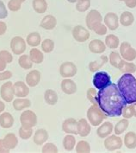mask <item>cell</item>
<instances>
[{"label": "cell", "instance_id": "obj_1", "mask_svg": "<svg viewBox=\"0 0 136 153\" xmlns=\"http://www.w3.org/2000/svg\"><path fill=\"white\" fill-rule=\"evenodd\" d=\"M97 105L108 117H118L127 103L123 100L117 85L111 83L103 89L98 90L96 96Z\"/></svg>", "mask_w": 136, "mask_h": 153}, {"label": "cell", "instance_id": "obj_2", "mask_svg": "<svg viewBox=\"0 0 136 153\" xmlns=\"http://www.w3.org/2000/svg\"><path fill=\"white\" fill-rule=\"evenodd\" d=\"M116 85L127 105L135 103L136 78L133 74H123Z\"/></svg>", "mask_w": 136, "mask_h": 153}, {"label": "cell", "instance_id": "obj_3", "mask_svg": "<svg viewBox=\"0 0 136 153\" xmlns=\"http://www.w3.org/2000/svg\"><path fill=\"white\" fill-rule=\"evenodd\" d=\"M86 115L89 123L93 126H100L103 123V121L108 117L97 105H92L90 106L87 110Z\"/></svg>", "mask_w": 136, "mask_h": 153}, {"label": "cell", "instance_id": "obj_4", "mask_svg": "<svg viewBox=\"0 0 136 153\" xmlns=\"http://www.w3.org/2000/svg\"><path fill=\"white\" fill-rule=\"evenodd\" d=\"M92 83L95 88L100 90L106 88L112 82H111V78L108 73L104 71H99L95 73Z\"/></svg>", "mask_w": 136, "mask_h": 153}, {"label": "cell", "instance_id": "obj_5", "mask_svg": "<svg viewBox=\"0 0 136 153\" xmlns=\"http://www.w3.org/2000/svg\"><path fill=\"white\" fill-rule=\"evenodd\" d=\"M122 145H123V141L121 137H119V135L114 134L105 137L104 146L106 150L109 152H115L116 150H120Z\"/></svg>", "mask_w": 136, "mask_h": 153}, {"label": "cell", "instance_id": "obj_6", "mask_svg": "<svg viewBox=\"0 0 136 153\" xmlns=\"http://www.w3.org/2000/svg\"><path fill=\"white\" fill-rule=\"evenodd\" d=\"M120 55L121 58L128 62H133L136 59V49L128 42H123L120 45Z\"/></svg>", "mask_w": 136, "mask_h": 153}, {"label": "cell", "instance_id": "obj_7", "mask_svg": "<svg viewBox=\"0 0 136 153\" xmlns=\"http://www.w3.org/2000/svg\"><path fill=\"white\" fill-rule=\"evenodd\" d=\"M20 122L23 126L33 128L37 125V116L31 110H26L21 114Z\"/></svg>", "mask_w": 136, "mask_h": 153}, {"label": "cell", "instance_id": "obj_8", "mask_svg": "<svg viewBox=\"0 0 136 153\" xmlns=\"http://www.w3.org/2000/svg\"><path fill=\"white\" fill-rule=\"evenodd\" d=\"M60 74L63 78H72L78 73V68L72 62H65L60 66Z\"/></svg>", "mask_w": 136, "mask_h": 153}, {"label": "cell", "instance_id": "obj_9", "mask_svg": "<svg viewBox=\"0 0 136 153\" xmlns=\"http://www.w3.org/2000/svg\"><path fill=\"white\" fill-rule=\"evenodd\" d=\"M26 42L21 36H15L10 41V49L14 55L21 56L26 50Z\"/></svg>", "mask_w": 136, "mask_h": 153}, {"label": "cell", "instance_id": "obj_10", "mask_svg": "<svg viewBox=\"0 0 136 153\" xmlns=\"http://www.w3.org/2000/svg\"><path fill=\"white\" fill-rule=\"evenodd\" d=\"M0 95L5 102H11L13 101V98L15 96L14 89H13V83L11 81H7L4 83L0 88Z\"/></svg>", "mask_w": 136, "mask_h": 153}, {"label": "cell", "instance_id": "obj_11", "mask_svg": "<svg viewBox=\"0 0 136 153\" xmlns=\"http://www.w3.org/2000/svg\"><path fill=\"white\" fill-rule=\"evenodd\" d=\"M72 37L79 42H85L90 36L89 30L82 25H77L72 30Z\"/></svg>", "mask_w": 136, "mask_h": 153}, {"label": "cell", "instance_id": "obj_12", "mask_svg": "<svg viewBox=\"0 0 136 153\" xmlns=\"http://www.w3.org/2000/svg\"><path fill=\"white\" fill-rule=\"evenodd\" d=\"M103 22V16L101 13L96 10H91L85 17V24L89 30H92V27L97 23Z\"/></svg>", "mask_w": 136, "mask_h": 153}, {"label": "cell", "instance_id": "obj_13", "mask_svg": "<svg viewBox=\"0 0 136 153\" xmlns=\"http://www.w3.org/2000/svg\"><path fill=\"white\" fill-rule=\"evenodd\" d=\"M104 24L110 30H115L119 28V17L114 12L107 13L104 18Z\"/></svg>", "mask_w": 136, "mask_h": 153}, {"label": "cell", "instance_id": "obj_14", "mask_svg": "<svg viewBox=\"0 0 136 153\" xmlns=\"http://www.w3.org/2000/svg\"><path fill=\"white\" fill-rule=\"evenodd\" d=\"M78 121L73 118H68L62 124V131L66 134H78Z\"/></svg>", "mask_w": 136, "mask_h": 153}, {"label": "cell", "instance_id": "obj_15", "mask_svg": "<svg viewBox=\"0 0 136 153\" xmlns=\"http://www.w3.org/2000/svg\"><path fill=\"white\" fill-rule=\"evenodd\" d=\"M114 131V125L110 121H106L102 123L96 130V134L100 138H105L108 136L111 135Z\"/></svg>", "mask_w": 136, "mask_h": 153}, {"label": "cell", "instance_id": "obj_16", "mask_svg": "<svg viewBox=\"0 0 136 153\" xmlns=\"http://www.w3.org/2000/svg\"><path fill=\"white\" fill-rule=\"evenodd\" d=\"M13 89L15 96L17 98H25L29 94V86L23 81H16L13 84Z\"/></svg>", "mask_w": 136, "mask_h": 153}, {"label": "cell", "instance_id": "obj_17", "mask_svg": "<svg viewBox=\"0 0 136 153\" xmlns=\"http://www.w3.org/2000/svg\"><path fill=\"white\" fill-rule=\"evenodd\" d=\"M60 88H61V90L63 91V93H65V94H68V95L74 94L78 89L77 84L75 83V81H73L69 78H65L61 81Z\"/></svg>", "mask_w": 136, "mask_h": 153}, {"label": "cell", "instance_id": "obj_18", "mask_svg": "<svg viewBox=\"0 0 136 153\" xmlns=\"http://www.w3.org/2000/svg\"><path fill=\"white\" fill-rule=\"evenodd\" d=\"M40 77H41V74H40V71L36 70V69L31 70L27 74V76L25 78L26 84L29 88H35L40 83Z\"/></svg>", "mask_w": 136, "mask_h": 153}, {"label": "cell", "instance_id": "obj_19", "mask_svg": "<svg viewBox=\"0 0 136 153\" xmlns=\"http://www.w3.org/2000/svg\"><path fill=\"white\" fill-rule=\"evenodd\" d=\"M78 134L81 137H87L91 131V125L86 119H80L78 121Z\"/></svg>", "mask_w": 136, "mask_h": 153}, {"label": "cell", "instance_id": "obj_20", "mask_svg": "<svg viewBox=\"0 0 136 153\" xmlns=\"http://www.w3.org/2000/svg\"><path fill=\"white\" fill-rule=\"evenodd\" d=\"M48 132L45 129H38L35 131L33 141L36 145H43L48 141Z\"/></svg>", "mask_w": 136, "mask_h": 153}, {"label": "cell", "instance_id": "obj_21", "mask_svg": "<svg viewBox=\"0 0 136 153\" xmlns=\"http://www.w3.org/2000/svg\"><path fill=\"white\" fill-rule=\"evenodd\" d=\"M89 49L93 54H103L106 50V45L103 41L94 39L89 43Z\"/></svg>", "mask_w": 136, "mask_h": 153}, {"label": "cell", "instance_id": "obj_22", "mask_svg": "<svg viewBox=\"0 0 136 153\" xmlns=\"http://www.w3.org/2000/svg\"><path fill=\"white\" fill-rule=\"evenodd\" d=\"M56 24L57 19L55 16H54L53 15H47V16H45L42 18L40 26L44 30H54L56 27Z\"/></svg>", "mask_w": 136, "mask_h": 153}, {"label": "cell", "instance_id": "obj_23", "mask_svg": "<svg viewBox=\"0 0 136 153\" xmlns=\"http://www.w3.org/2000/svg\"><path fill=\"white\" fill-rule=\"evenodd\" d=\"M108 62H109V57L106 56H102L99 57L96 61H93V62H90V64H89V70L90 72L96 73L99 69H101Z\"/></svg>", "mask_w": 136, "mask_h": 153}, {"label": "cell", "instance_id": "obj_24", "mask_svg": "<svg viewBox=\"0 0 136 153\" xmlns=\"http://www.w3.org/2000/svg\"><path fill=\"white\" fill-rule=\"evenodd\" d=\"M14 118L10 113L4 112L0 114V126L4 129H9L14 125Z\"/></svg>", "mask_w": 136, "mask_h": 153}, {"label": "cell", "instance_id": "obj_25", "mask_svg": "<svg viewBox=\"0 0 136 153\" xmlns=\"http://www.w3.org/2000/svg\"><path fill=\"white\" fill-rule=\"evenodd\" d=\"M31 106V101L27 98H16L13 100V108L16 111H23Z\"/></svg>", "mask_w": 136, "mask_h": 153}, {"label": "cell", "instance_id": "obj_26", "mask_svg": "<svg viewBox=\"0 0 136 153\" xmlns=\"http://www.w3.org/2000/svg\"><path fill=\"white\" fill-rule=\"evenodd\" d=\"M123 74H134L136 72V65L131 62L121 60L117 68Z\"/></svg>", "mask_w": 136, "mask_h": 153}, {"label": "cell", "instance_id": "obj_27", "mask_svg": "<svg viewBox=\"0 0 136 153\" xmlns=\"http://www.w3.org/2000/svg\"><path fill=\"white\" fill-rule=\"evenodd\" d=\"M123 144L128 149H135L136 148V133L134 131H128L125 134Z\"/></svg>", "mask_w": 136, "mask_h": 153}, {"label": "cell", "instance_id": "obj_28", "mask_svg": "<svg viewBox=\"0 0 136 153\" xmlns=\"http://www.w3.org/2000/svg\"><path fill=\"white\" fill-rule=\"evenodd\" d=\"M44 100L45 102L49 105H56L58 102V94L53 89H48L44 93Z\"/></svg>", "mask_w": 136, "mask_h": 153}, {"label": "cell", "instance_id": "obj_29", "mask_svg": "<svg viewBox=\"0 0 136 153\" xmlns=\"http://www.w3.org/2000/svg\"><path fill=\"white\" fill-rule=\"evenodd\" d=\"M134 21H135V16L130 11H123L119 17V23L125 27L132 25Z\"/></svg>", "mask_w": 136, "mask_h": 153}, {"label": "cell", "instance_id": "obj_30", "mask_svg": "<svg viewBox=\"0 0 136 153\" xmlns=\"http://www.w3.org/2000/svg\"><path fill=\"white\" fill-rule=\"evenodd\" d=\"M27 44L29 45L30 47L33 48H35L37 46H39L40 44V42H41V36L38 32H31L30 34L28 35L27 36Z\"/></svg>", "mask_w": 136, "mask_h": 153}, {"label": "cell", "instance_id": "obj_31", "mask_svg": "<svg viewBox=\"0 0 136 153\" xmlns=\"http://www.w3.org/2000/svg\"><path fill=\"white\" fill-rule=\"evenodd\" d=\"M76 145V138L72 134H66L63 138V147L66 152H72Z\"/></svg>", "mask_w": 136, "mask_h": 153}, {"label": "cell", "instance_id": "obj_32", "mask_svg": "<svg viewBox=\"0 0 136 153\" xmlns=\"http://www.w3.org/2000/svg\"><path fill=\"white\" fill-rule=\"evenodd\" d=\"M4 145L8 148L10 151L15 149L16 145H18V139L14 133H8L5 135V137L3 138Z\"/></svg>", "mask_w": 136, "mask_h": 153}, {"label": "cell", "instance_id": "obj_33", "mask_svg": "<svg viewBox=\"0 0 136 153\" xmlns=\"http://www.w3.org/2000/svg\"><path fill=\"white\" fill-rule=\"evenodd\" d=\"M104 43H105L106 47L111 48V49H115V48H117L120 46V40L115 35L110 34V35L106 36Z\"/></svg>", "mask_w": 136, "mask_h": 153}, {"label": "cell", "instance_id": "obj_34", "mask_svg": "<svg viewBox=\"0 0 136 153\" xmlns=\"http://www.w3.org/2000/svg\"><path fill=\"white\" fill-rule=\"evenodd\" d=\"M32 6L36 13L43 14L48 10V3L46 0H33Z\"/></svg>", "mask_w": 136, "mask_h": 153}, {"label": "cell", "instance_id": "obj_35", "mask_svg": "<svg viewBox=\"0 0 136 153\" xmlns=\"http://www.w3.org/2000/svg\"><path fill=\"white\" fill-rule=\"evenodd\" d=\"M29 56L30 57L33 63H35V64H40L43 62V60H44L43 53L38 48H31Z\"/></svg>", "mask_w": 136, "mask_h": 153}, {"label": "cell", "instance_id": "obj_36", "mask_svg": "<svg viewBox=\"0 0 136 153\" xmlns=\"http://www.w3.org/2000/svg\"><path fill=\"white\" fill-rule=\"evenodd\" d=\"M128 126H129V121L127 119H122L120 121H118L116 123V125H115L114 126V132L116 135L122 134L126 130L128 129Z\"/></svg>", "mask_w": 136, "mask_h": 153}, {"label": "cell", "instance_id": "obj_37", "mask_svg": "<svg viewBox=\"0 0 136 153\" xmlns=\"http://www.w3.org/2000/svg\"><path fill=\"white\" fill-rule=\"evenodd\" d=\"M18 64L24 69H31L33 67V62L29 56L28 55H21L18 59Z\"/></svg>", "mask_w": 136, "mask_h": 153}, {"label": "cell", "instance_id": "obj_38", "mask_svg": "<svg viewBox=\"0 0 136 153\" xmlns=\"http://www.w3.org/2000/svg\"><path fill=\"white\" fill-rule=\"evenodd\" d=\"M19 137L20 138L24 139V140H28L30 137H32L33 135V128H29V127H25V126H21L19 128Z\"/></svg>", "mask_w": 136, "mask_h": 153}, {"label": "cell", "instance_id": "obj_39", "mask_svg": "<svg viewBox=\"0 0 136 153\" xmlns=\"http://www.w3.org/2000/svg\"><path fill=\"white\" fill-rule=\"evenodd\" d=\"M76 152L79 153L90 152V145L87 141L81 140L76 145Z\"/></svg>", "mask_w": 136, "mask_h": 153}, {"label": "cell", "instance_id": "obj_40", "mask_svg": "<svg viewBox=\"0 0 136 153\" xmlns=\"http://www.w3.org/2000/svg\"><path fill=\"white\" fill-rule=\"evenodd\" d=\"M121 60H122V58L121 56L120 53H118L116 51H112L110 54L109 61H110V63L114 68H118V65H119Z\"/></svg>", "mask_w": 136, "mask_h": 153}, {"label": "cell", "instance_id": "obj_41", "mask_svg": "<svg viewBox=\"0 0 136 153\" xmlns=\"http://www.w3.org/2000/svg\"><path fill=\"white\" fill-rule=\"evenodd\" d=\"M54 48V42L52 39H45L41 42V49L45 53H50Z\"/></svg>", "mask_w": 136, "mask_h": 153}, {"label": "cell", "instance_id": "obj_42", "mask_svg": "<svg viewBox=\"0 0 136 153\" xmlns=\"http://www.w3.org/2000/svg\"><path fill=\"white\" fill-rule=\"evenodd\" d=\"M90 7V0H79L76 3V10L79 12H85Z\"/></svg>", "mask_w": 136, "mask_h": 153}, {"label": "cell", "instance_id": "obj_43", "mask_svg": "<svg viewBox=\"0 0 136 153\" xmlns=\"http://www.w3.org/2000/svg\"><path fill=\"white\" fill-rule=\"evenodd\" d=\"M92 30L98 36H104V35L107 34L108 28L103 23H97L92 27Z\"/></svg>", "mask_w": 136, "mask_h": 153}, {"label": "cell", "instance_id": "obj_44", "mask_svg": "<svg viewBox=\"0 0 136 153\" xmlns=\"http://www.w3.org/2000/svg\"><path fill=\"white\" fill-rule=\"evenodd\" d=\"M96 96H97V92L95 88H91L87 90L86 93V97L88 99V100L92 104V105H97V101H96Z\"/></svg>", "mask_w": 136, "mask_h": 153}, {"label": "cell", "instance_id": "obj_45", "mask_svg": "<svg viewBox=\"0 0 136 153\" xmlns=\"http://www.w3.org/2000/svg\"><path fill=\"white\" fill-rule=\"evenodd\" d=\"M41 152L44 153H56L59 152V150H58V147L54 144H53V143H47L46 142L44 144V145H43V147H42Z\"/></svg>", "mask_w": 136, "mask_h": 153}, {"label": "cell", "instance_id": "obj_46", "mask_svg": "<svg viewBox=\"0 0 136 153\" xmlns=\"http://www.w3.org/2000/svg\"><path fill=\"white\" fill-rule=\"evenodd\" d=\"M121 115L124 119H127V120H129L134 117V111H133V107L131 104L124 106V108L122 109Z\"/></svg>", "mask_w": 136, "mask_h": 153}, {"label": "cell", "instance_id": "obj_47", "mask_svg": "<svg viewBox=\"0 0 136 153\" xmlns=\"http://www.w3.org/2000/svg\"><path fill=\"white\" fill-rule=\"evenodd\" d=\"M0 58H2L7 64L11 63L13 61V56L9 52L8 50H1L0 51Z\"/></svg>", "mask_w": 136, "mask_h": 153}, {"label": "cell", "instance_id": "obj_48", "mask_svg": "<svg viewBox=\"0 0 136 153\" xmlns=\"http://www.w3.org/2000/svg\"><path fill=\"white\" fill-rule=\"evenodd\" d=\"M22 6V3L16 0H10L8 3V9L11 11H18Z\"/></svg>", "mask_w": 136, "mask_h": 153}, {"label": "cell", "instance_id": "obj_49", "mask_svg": "<svg viewBox=\"0 0 136 153\" xmlns=\"http://www.w3.org/2000/svg\"><path fill=\"white\" fill-rule=\"evenodd\" d=\"M8 16V10L3 1L0 0V19H4Z\"/></svg>", "mask_w": 136, "mask_h": 153}, {"label": "cell", "instance_id": "obj_50", "mask_svg": "<svg viewBox=\"0 0 136 153\" xmlns=\"http://www.w3.org/2000/svg\"><path fill=\"white\" fill-rule=\"evenodd\" d=\"M12 77V73L9 70H4L3 72H0V81H7Z\"/></svg>", "mask_w": 136, "mask_h": 153}, {"label": "cell", "instance_id": "obj_51", "mask_svg": "<svg viewBox=\"0 0 136 153\" xmlns=\"http://www.w3.org/2000/svg\"><path fill=\"white\" fill-rule=\"evenodd\" d=\"M126 6L130 9H134L136 7V0H124Z\"/></svg>", "mask_w": 136, "mask_h": 153}, {"label": "cell", "instance_id": "obj_52", "mask_svg": "<svg viewBox=\"0 0 136 153\" xmlns=\"http://www.w3.org/2000/svg\"><path fill=\"white\" fill-rule=\"evenodd\" d=\"M10 151L6 147V145H4V139H0V152H10Z\"/></svg>", "mask_w": 136, "mask_h": 153}, {"label": "cell", "instance_id": "obj_53", "mask_svg": "<svg viewBox=\"0 0 136 153\" xmlns=\"http://www.w3.org/2000/svg\"><path fill=\"white\" fill-rule=\"evenodd\" d=\"M7 30V25L3 21H0V36H3L4 35L5 32Z\"/></svg>", "mask_w": 136, "mask_h": 153}, {"label": "cell", "instance_id": "obj_54", "mask_svg": "<svg viewBox=\"0 0 136 153\" xmlns=\"http://www.w3.org/2000/svg\"><path fill=\"white\" fill-rule=\"evenodd\" d=\"M6 65L7 63L2 58H0V72H3L6 69Z\"/></svg>", "mask_w": 136, "mask_h": 153}, {"label": "cell", "instance_id": "obj_55", "mask_svg": "<svg viewBox=\"0 0 136 153\" xmlns=\"http://www.w3.org/2000/svg\"><path fill=\"white\" fill-rule=\"evenodd\" d=\"M4 109H5V104L3 101L0 100V113H4Z\"/></svg>", "mask_w": 136, "mask_h": 153}, {"label": "cell", "instance_id": "obj_56", "mask_svg": "<svg viewBox=\"0 0 136 153\" xmlns=\"http://www.w3.org/2000/svg\"><path fill=\"white\" fill-rule=\"evenodd\" d=\"M131 105H132V107H133V111H134V117H135L136 118V102L135 103L131 104Z\"/></svg>", "mask_w": 136, "mask_h": 153}, {"label": "cell", "instance_id": "obj_57", "mask_svg": "<svg viewBox=\"0 0 136 153\" xmlns=\"http://www.w3.org/2000/svg\"><path fill=\"white\" fill-rule=\"evenodd\" d=\"M69 3H72V4H74V3H77L79 0H67Z\"/></svg>", "mask_w": 136, "mask_h": 153}, {"label": "cell", "instance_id": "obj_58", "mask_svg": "<svg viewBox=\"0 0 136 153\" xmlns=\"http://www.w3.org/2000/svg\"><path fill=\"white\" fill-rule=\"evenodd\" d=\"M16 1H18V2H20V3H24V2H25V0H16Z\"/></svg>", "mask_w": 136, "mask_h": 153}, {"label": "cell", "instance_id": "obj_59", "mask_svg": "<svg viewBox=\"0 0 136 153\" xmlns=\"http://www.w3.org/2000/svg\"><path fill=\"white\" fill-rule=\"evenodd\" d=\"M119 1H124V0H119Z\"/></svg>", "mask_w": 136, "mask_h": 153}]
</instances>
